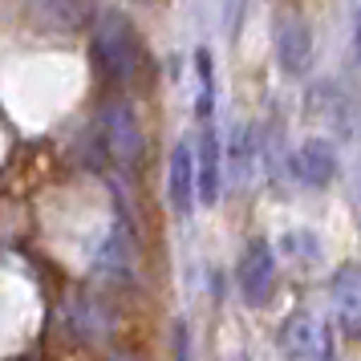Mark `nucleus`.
Returning a JSON list of instances; mask_svg holds the SVG:
<instances>
[{
    "label": "nucleus",
    "mask_w": 361,
    "mask_h": 361,
    "mask_svg": "<svg viewBox=\"0 0 361 361\" xmlns=\"http://www.w3.org/2000/svg\"><path fill=\"white\" fill-rule=\"evenodd\" d=\"M94 57H98L102 73H106L114 85H126V82L138 78V66H142V45H138L134 25L122 17V13H102V17H98Z\"/></svg>",
    "instance_id": "1"
},
{
    "label": "nucleus",
    "mask_w": 361,
    "mask_h": 361,
    "mask_svg": "<svg viewBox=\"0 0 361 361\" xmlns=\"http://www.w3.org/2000/svg\"><path fill=\"white\" fill-rule=\"evenodd\" d=\"M280 349L288 361H337V341H333V329L317 317V312L300 309L288 312L280 321Z\"/></svg>",
    "instance_id": "2"
},
{
    "label": "nucleus",
    "mask_w": 361,
    "mask_h": 361,
    "mask_svg": "<svg viewBox=\"0 0 361 361\" xmlns=\"http://www.w3.org/2000/svg\"><path fill=\"white\" fill-rule=\"evenodd\" d=\"M235 284H240V293L252 309L268 305V296L276 288V256H272L268 240H247L244 256L235 264Z\"/></svg>",
    "instance_id": "3"
},
{
    "label": "nucleus",
    "mask_w": 361,
    "mask_h": 361,
    "mask_svg": "<svg viewBox=\"0 0 361 361\" xmlns=\"http://www.w3.org/2000/svg\"><path fill=\"white\" fill-rule=\"evenodd\" d=\"M102 130H106V147L122 166H134L142 159V126H138V114L130 110V102H106L102 106Z\"/></svg>",
    "instance_id": "4"
},
{
    "label": "nucleus",
    "mask_w": 361,
    "mask_h": 361,
    "mask_svg": "<svg viewBox=\"0 0 361 361\" xmlns=\"http://www.w3.org/2000/svg\"><path fill=\"white\" fill-rule=\"evenodd\" d=\"M276 61L288 78H305L312 66V29L300 13H280L276 20Z\"/></svg>",
    "instance_id": "5"
},
{
    "label": "nucleus",
    "mask_w": 361,
    "mask_h": 361,
    "mask_svg": "<svg viewBox=\"0 0 361 361\" xmlns=\"http://www.w3.org/2000/svg\"><path fill=\"white\" fill-rule=\"evenodd\" d=\"M293 175L305 187H329V183L341 175V159H337V147L329 138H305L293 154Z\"/></svg>",
    "instance_id": "6"
},
{
    "label": "nucleus",
    "mask_w": 361,
    "mask_h": 361,
    "mask_svg": "<svg viewBox=\"0 0 361 361\" xmlns=\"http://www.w3.org/2000/svg\"><path fill=\"white\" fill-rule=\"evenodd\" d=\"M333 312H337V325H341L345 341H357L361 337V284H357V264H341L333 272Z\"/></svg>",
    "instance_id": "7"
},
{
    "label": "nucleus",
    "mask_w": 361,
    "mask_h": 361,
    "mask_svg": "<svg viewBox=\"0 0 361 361\" xmlns=\"http://www.w3.org/2000/svg\"><path fill=\"white\" fill-rule=\"evenodd\" d=\"M219 187H224L219 134H215V122H203V134H199V147H195V199H203V207H215Z\"/></svg>",
    "instance_id": "8"
},
{
    "label": "nucleus",
    "mask_w": 361,
    "mask_h": 361,
    "mask_svg": "<svg viewBox=\"0 0 361 361\" xmlns=\"http://www.w3.org/2000/svg\"><path fill=\"white\" fill-rule=\"evenodd\" d=\"M166 199L179 215L195 212V147L179 142L171 150V163H166Z\"/></svg>",
    "instance_id": "9"
},
{
    "label": "nucleus",
    "mask_w": 361,
    "mask_h": 361,
    "mask_svg": "<svg viewBox=\"0 0 361 361\" xmlns=\"http://www.w3.org/2000/svg\"><path fill=\"white\" fill-rule=\"evenodd\" d=\"M195 114H199V122H215V57H212V49L195 53Z\"/></svg>",
    "instance_id": "10"
},
{
    "label": "nucleus",
    "mask_w": 361,
    "mask_h": 361,
    "mask_svg": "<svg viewBox=\"0 0 361 361\" xmlns=\"http://www.w3.org/2000/svg\"><path fill=\"white\" fill-rule=\"evenodd\" d=\"M110 361H142V357H134V353H110Z\"/></svg>",
    "instance_id": "11"
}]
</instances>
